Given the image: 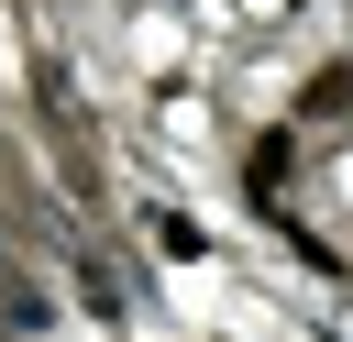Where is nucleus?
<instances>
[{"mask_svg":"<svg viewBox=\"0 0 353 342\" xmlns=\"http://www.w3.org/2000/svg\"><path fill=\"white\" fill-rule=\"evenodd\" d=\"M342 110H353V77H342V66H320V77H309V99H298V121H342Z\"/></svg>","mask_w":353,"mask_h":342,"instance_id":"1","label":"nucleus"}]
</instances>
